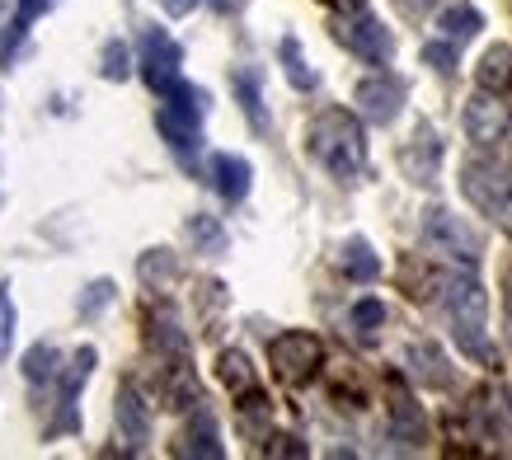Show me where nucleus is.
I'll return each mask as SVG.
<instances>
[{
	"mask_svg": "<svg viewBox=\"0 0 512 460\" xmlns=\"http://www.w3.org/2000/svg\"><path fill=\"white\" fill-rule=\"evenodd\" d=\"M311 155L334 174V179H357L367 165V137L353 113L329 108L311 123Z\"/></svg>",
	"mask_w": 512,
	"mask_h": 460,
	"instance_id": "obj_1",
	"label": "nucleus"
},
{
	"mask_svg": "<svg viewBox=\"0 0 512 460\" xmlns=\"http://www.w3.org/2000/svg\"><path fill=\"white\" fill-rule=\"evenodd\" d=\"M442 306H447V320H451V334L461 343V353L475 357V362H494V348H489V296L475 277H447V296H442Z\"/></svg>",
	"mask_w": 512,
	"mask_h": 460,
	"instance_id": "obj_2",
	"label": "nucleus"
},
{
	"mask_svg": "<svg viewBox=\"0 0 512 460\" xmlns=\"http://www.w3.org/2000/svg\"><path fill=\"white\" fill-rule=\"evenodd\" d=\"M461 193L470 198L475 212H484L489 221L512 230V169L489 160V155H475L461 165Z\"/></svg>",
	"mask_w": 512,
	"mask_h": 460,
	"instance_id": "obj_3",
	"label": "nucleus"
},
{
	"mask_svg": "<svg viewBox=\"0 0 512 460\" xmlns=\"http://www.w3.org/2000/svg\"><path fill=\"white\" fill-rule=\"evenodd\" d=\"M423 240L433 249H442V254H451V259H466V263H480V254H484V240L461 216H451L447 207H428V212H423Z\"/></svg>",
	"mask_w": 512,
	"mask_h": 460,
	"instance_id": "obj_4",
	"label": "nucleus"
},
{
	"mask_svg": "<svg viewBox=\"0 0 512 460\" xmlns=\"http://www.w3.org/2000/svg\"><path fill=\"white\" fill-rule=\"evenodd\" d=\"M320 357H325V348H320V338L306 334V329H287V334H278L273 343H268V362H273V371L292 385L306 381V376H315Z\"/></svg>",
	"mask_w": 512,
	"mask_h": 460,
	"instance_id": "obj_5",
	"label": "nucleus"
},
{
	"mask_svg": "<svg viewBox=\"0 0 512 460\" xmlns=\"http://www.w3.org/2000/svg\"><path fill=\"white\" fill-rule=\"evenodd\" d=\"M179 66H184V47L174 43L165 29H146L141 33V76L156 94H165L179 80Z\"/></svg>",
	"mask_w": 512,
	"mask_h": 460,
	"instance_id": "obj_6",
	"label": "nucleus"
},
{
	"mask_svg": "<svg viewBox=\"0 0 512 460\" xmlns=\"http://www.w3.org/2000/svg\"><path fill=\"white\" fill-rule=\"evenodd\" d=\"M353 104H357V113H362L367 123L390 127L395 118H400V108H404V80L390 76V71H381V76H367L353 90Z\"/></svg>",
	"mask_w": 512,
	"mask_h": 460,
	"instance_id": "obj_7",
	"label": "nucleus"
},
{
	"mask_svg": "<svg viewBox=\"0 0 512 460\" xmlns=\"http://www.w3.org/2000/svg\"><path fill=\"white\" fill-rule=\"evenodd\" d=\"M466 137L470 141H480V146H494L503 132H508V104L498 99L494 90H480L475 99L466 104Z\"/></svg>",
	"mask_w": 512,
	"mask_h": 460,
	"instance_id": "obj_8",
	"label": "nucleus"
},
{
	"mask_svg": "<svg viewBox=\"0 0 512 460\" xmlns=\"http://www.w3.org/2000/svg\"><path fill=\"white\" fill-rule=\"evenodd\" d=\"M94 362H99V353H94L90 343L80 348L76 357H71V367L62 371V418L52 423V432H80V418H76V395L85 390V381H90V371H94Z\"/></svg>",
	"mask_w": 512,
	"mask_h": 460,
	"instance_id": "obj_9",
	"label": "nucleus"
},
{
	"mask_svg": "<svg viewBox=\"0 0 512 460\" xmlns=\"http://www.w3.org/2000/svg\"><path fill=\"white\" fill-rule=\"evenodd\" d=\"M339 38H343L348 47H353L362 62H376V66L390 62V52H395V43H390V29H381V24H376L372 15L348 19V24L339 29Z\"/></svg>",
	"mask_w": 512,
	"mask_h": 460,
	"instance_id": "obj_10",
	"label": "nucleus"
},
{
	"mask_svg": "<svg viewBox=\"0 0 512 460\" xmlns=\"http://www.w3.org/2000/svg\"><path fill=\"white\" fill-rule=\"evenodd\" d=\"M390 437L404 446V451H414V446H423V437H428V423H423V409L414 404V395L409 390H390Z\"/></svg>",
	"mask_w": 512,
	"mask_h": 460,
	"instance_id": "obj_11",
	"label": "nucleus"
},
{
	"mask_svg": "<svg viewBox=\"0 0 512 460\" xmlns=\"http://www.w3.org/2000/svg\"><path fill=\"white\" fill-rule=\"evenodd\" d=\"M437 160H442V141H437V132L428 123H419L414 141L404 146V169H409V179H414V184H433Z\"/></svg>",
	"mask_w": 512,
	"mask_h": 460,
	"instance_id": "obj_12",
	"label": "nucleus"
},
{
	"mask_svg": "<svg viewBox=\"0 0 512 460\" xmlns=\"http://www.w3.org/2000/svg\"><path fill=\"white\" fill-rule=\"evenodd\" d=\"M118 432H123V442H132V451L151 442V409L141 404V395L132 385L118 390Z\"/></svg>",
	"mask_w": 512,
	"mask_h": 460,
	"instance_id": "obj_13",
	"label": "nucleus"
},
{
	"mask_svg": "<svg viewBox=\"0 0 512 460\" xmlns=\"http://www.w3.org/2000/svg\"><path fill=\"white\" fill-rule=\"evenodd\" d=\"M212 179H217V193L226 202H240L249 193V179H254V169H249L245 155H231V151H221L212 155Z\"/></svg>",
	"mask_w": 512,
	"mask_h": 460,
	"instance_id": "obj_14",
	"label": "nucleus"
},
{
	"mask_svg": "<svg viewBox=\"0 0 512 460\" xmlns=\"http://www.w3.org/2000/svg\"><path fill=\"white\" fill-rule=\"evenodd\" d=\"M151 348L156 353H170L174 362H188V334H184V324H179V315H174L170 306H160L151 310Z\"/></svg>",
	"mask_w": 512,
	"mask_h": 460,
	"instance_id": "obj_15",
	"label": "nucleus"
},
{
	"mask_svg": "<svg viewBox=\"0 0 512 460\" xmlns=\"http://www.w3.org/2000/svg\"><path fill=\"white\" fill-rule=\"evenodd\" d=\"M409 371H414V381L428 385V390H447L451 385L447 353H442L437 343H414V348H409Z\"/></svg>",
	"mask_w": 512,
	"mask_h": 460,
	"instance_id": "obj_16",
	"label": "nucleus"
},
{
	"mask_svg": "<svg viewBox=\"0 0 512 460\" xmlns=\"http://www.w3.org/2000/svg\"><path fill=\"white\" fill-rule=\"evenodd\" d=\"M174 451H179V456H202V460H221V456H226V446H221V437H217L212 414L193 418V428L179 437V446H174Z\"/></svg>",
	"mask_w": 512,
	"mask_h": 460,
	"instance_id": "obj_17",
	"label": "nucleus"
},
{
	"mask_svg": "<svg viewBox=\"0 0 512 460\" xmlns=\"http://www.w3.org/2000/svg\"><path fill=\"white\" fill-rule=\"evenodd\" d=\"M475 80H480V90H494L503 94L512 85V47L494 43L489 52L480 57V66H475Z\"/></svg>",
	"mask_w": 512,
	"mask_h": 460,
	"instance_id": "obj_18",
	"label": "nucleus"
},
{
	"mask_svg": "<svg viewBox=\"0 0 512 460\" xmlns=\"http://www.w3.org/2000/svg\"><path fill=\"white\" fill-rule=\"evenodd\" d=\"M343 277H353V282H376L381 277V254H372V245L362 235H353L343 245Z\"/></svg>",
	"mask_w": 512,
	"mask_h": 460,
	"instance_id": "obj_19",
	"label": "nucleus"
},
{
	"mask_svg": "<svg viewBox=\"0 0 512 460\" xmlns=\"http://www.w3.org/2000/svg\"><path fill=\"white\" fill-rule=\"evenodd\" d=\"M231 85H235V94H240V108H245V118L259 127V132H264V127H268V113H264V94H259V71L240 66Z\"/></svg>",
	"mask_w": 512,
	"mask_h": 460,
	"instance_id": "obj_20",
	"label": "nucleus"
},
{
	"mask_svg": "<svg viewBox=\"0 0 512 460\" xmlns=\"http://www.w3.org/2000/svg\"><path fill=\"white\" fill-rule=\"evenodd\" d=\"M437 29H442V38H451V43H466V38H475V33L484 29V19H480V10H470V5H451V10L437 15Z\"/></svg>",
	"mask_w": 512,
	"mask_h": 460,
	"instance_id": "obj_21",
	"label": "nucleus"
},
{
	"mask_svg": "<svg viewBox=\"0 0 512 460\" xmlns=\"http://www.w3.org/2000/svg\"><path fill=\"white\" fill-rule=\"evenodd\" d=\"M188 240H193V249H202V254H226V230H221L217 216H188Z\"/></svg>",
	"mask_w": 512,
	"mask_h": 460,
	"instance_id": "obj_22",
	"label": "nucleus"
},
{
	"mask_svg": "<svg viewBox=\"0 0 512 460\" xmlns=\"http://www.w3.org/2000/svg\"><path fill=\"white\" fill-rule=\"evenodd\" d=\"M278 57H282V71H287V80H292L296 90H315V71L306 66V52H301V43H296L292 33L278 43Z\"/></svg>",
	"mask_w": 512,
	"mask_h": 460,
	"instance_id": "obj_23",
	"label": "nucleus"
},
{
	"mask_svg": "<svg viewBox=\"0 0 512 460\" xmlns=\"http://www.w3.org/2000/svg\"><path fill=\"white\" fill-rule=\"evenodd\" d=\"M217 367H221V381L231 385V395H249L254 390V367H249V357L245 353H221L217 357Z\"/></svg>",
	"mask_w": 512,
	"mask_h": 460,
	"instance_id": "obj_24",
	"label": "nucleus"
},
{
	"mask_svg": "<svg viewBox=\"0 0 512 460\" xmlns=\"http://www.w3.org/2000/svg\"><path fill=\"white\" fill-rule=\"evenodd\" d=\"M160 132H165V141H170L179 155H188V151H198V123H184V118H174V113H165L160 108Z\"/></svg>",
	"mask_w": 512,
	"mask_h": 460,
	"instance_id": "obj_25",
	"label": "nucleus"
},
{
	"mask_svg": "<svg viewBox=\"0 0 512 460\" xmlns=\"http://www.w3.org/2000/svg\"><path fill=\"white\" fill-rule=\"evenodd\" d=\"M24 376H29L33 385L52 381V376H57V348H52V343H33L29 353H24Z\"/></svg>",
	"mask_w": 512,
	"mask_h": 460,
	"instance_id": "obj_26",
	"label": "nucleus"
},
{
	"mask_svg": "<svg viewBox=\"0 0 512 460\" xmlns=\"http://www.w3.org/2000/svg\"><path fill=\"white\" fill-rule=\"evenodd\" d=\"M99 76H104V80H127V76H132V52H127V43H118V38H109V43H104Z\"/></svg>",
	"mask_w": 512,
	"mask_h": 460,
	"instance_id": "obj_27",
	"label": "nucleus"
},
{
	"mask_svg": "<svg viewBox=\"0 0 512 460\" xmlns=\"http://www.w3.org/2000/svg\"><path fill=\"white\" fill-rule=\"evenodd\" d=\"M348 324H353L357 334H376V329L386 324V306H381L376 296H362V301L348 310Z\"/></svg>",
	"mask_w": 512,
	"mask_h": 460,
	"instance_id": "obj_28",
	"label": "nucleus"
},
{
	"mask_svg": "<svg viewBox=\"0 0 512 460\" xmlns=\"http://www.w3.org/2000/svg\"><path fill=\"white\" fill-rule=\"evenodd\" d=\"M113 296H118V287H113L109 277H94L90 287L80 292V320H94V315H99V310L109 306Z\"/></svg>",
	"mask_w": 512,
	"mask_h": 460,
	"instance_id": "obj_29",
	"label": "nucleus"
},
{
	"mask_svg": "<svg viewBox=\"0 0 512 460\" xmlns=\"http://www.w3.org/2000/svg\"><path fill=\"white\" fill-rule=\"evenodd\" d=\"M179 273V263H174V254L170 249H151L146 259H141V282H170V277Z\"/></svg>",
	"mask_w": 512,
	"mask_h": 460,
	"instance_id": "obj_30",
	"label": "nucleus"
},
{
	"mask_svg": "<svg viewBox=\"0 0 512 460\" xmlns=\"http://www.w3.org/2000/svg\"><path fill=\"white\" fill-rule=\"evenodd\" d=\"M15 343V301H10V287H0V362Z\"/></svg>",
	"mask_w": 512,
	"mask_h": 460,
	"instance_id": "obj_31",
	"label": "nucleus"
},
{
	"mask_svg": "<svg viewBox=\"0 0 512 460\" xmlns=\"http://www.w3.org/2000/svg\"><path fill=\"white\" fill-rule=\"evenodd\" d=\"M423 62L433 66V71H451L456 66V43H423Z\"/></svg>",
	"mask_w": 512,
	"mask_h": 460,
	"instance_id": "obj_32",
	"label": "nucleus"
},
{
	"mask_svg": "<svg viewBox=\"0 0 512 460\" xmlns=\"http://www.w3.org/2000/svg\"><path fill=\"white\" fill-rule=\"evenodd\" d=\"M47 5H52V0H19V15H15V33H24L33 24V19L43 15Z\"/></svg>",
	"mask_w": 512,
	"mask_h": 460,
	"instance_id": "obj_33",
	"label": "nucleus"
},
{
	"mask_svg": "<svg viewBox=\"0 0 512 460\" xmlns=\"http://www.w3.org/2000/svg\"><path fill=\"white\" fill-rule=\"evenodd\" d=\"M268 456H306V446L296 442V437H287V432H282V437H273Z\"/></svg>",
	"mask_w": 512,
	"mask_h": 460,
	"instance_id": "obj_34",
	"label": "nucleus"
},
{
	"mask_svg": "<svg viewBox=\"0 0 512 460\" xmlns=\"http://www.w3.org/2000/svg\"><path fill=\"white\" fill-rule=\"evenodd\" d=\"M395 5H400L404 15H428V10H433V5H442V0H395Z\"/></svg>",
	"mask_w": 512,
	"mask_h": 460,
	"instance_id": "obj_35",
	"label": "nucleus"
},
{
	"mask_svg": "<svg viewBox=\"0 0 512 460\" xmlns=\"http://www.w3.org/2000/svg\"><path fill=\"white\" fill-rule=\"evenodd\" d=\"M160 5H165V15H188V10H193V5H198V0H160Z\"/></svg>",
	"mask_w": 512,
	"mask_h": 460,
	"instance_id": "obj_36",
	"label": "nucleus"
},
{
	"mask_svg": "<svg viewBox=\"0 0 512 460\" xmlns=\"http://www.w3.org/2000/svg\"><path fill=\"white\" fill-rule=\"evenodd\" d=\"M503 310H508V334H512V282L503 287Z\"/></svg>",
	"mask_w": 512,
	"mask_h": 460,
	"instance_id": "obj_37",
	"label": "nucleus"
},
{
	"mask_svg": "<svg viewBox=\"0 0 512 460\" xmlns=\"http://www.w3.org/2000/svg\"><path fill=\"white\" fill-rule=\"evenodd\" d=\"M503 414H508V423H512V390H503Z\"/></svg>",
	"mask_w": 512,
	"mask_h": 460,
	"instance_id": "obj_38",
	"label": "nucleus"
},
{
	"mask_svg": "<svg viewBox=\"0 0 512 460\" xmlns=\"http://www.w3.org/2000/svg\"><path fill=\"white\" fill-rule=\"evenodd\" d=\"M343 5H348V10H362V0H343Z\"/></svg>",
	"mask_w": 512,
	"mask_h": 460,
	"instance_id": "obj_39",
	"label": "nucleus"
},
{
	"mask_svg": "<svg viewBox=\"0 0 512 460\" xmlns=\"http://www.w3.org/2000/svg\"><path fill=\"white\" fill-rule=\"evenodd\" d=\"M0 15H5V0H0Z\"/></svg>",
	"mask_w": 512,
	"mask_h": 460,
	"instance_id": "obj_40",
	"label": "nucleus"
}]
</instances>
